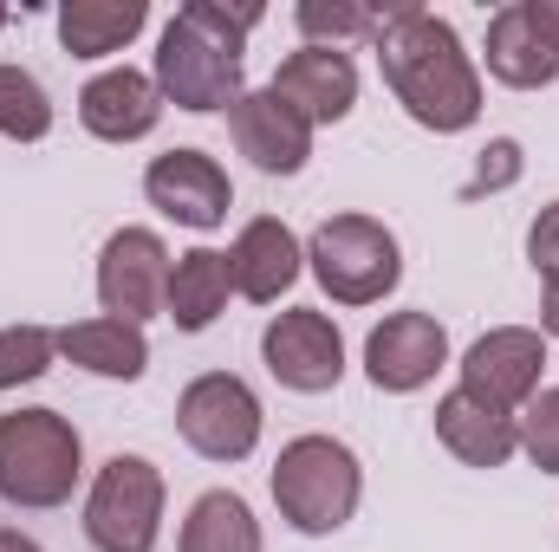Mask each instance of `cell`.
<instances>
[{
	"mask_svg": "<svg viewBox=\"0 0 559 552\" xmlns=\"http://www.w3.org/2000/svg\"><path fill=\"white\" fill-rule=\"evenodd\" d=\"M481 59H488V79H501L508 92H547V85H559V59L547 52V39L534 33V20H527L521 0H508L488 20Z\"/></svg>",
	"mask_w": 559,
	"mask_h": 552,
	"instance_id": "cell-18",
	"label": "cell"
},
{
	"mask_svg": "<svg viewBox=\"0 0 559 552\" xmlns=\"http://www.w3.org/2000/svg\"><path fill=\"white\" fill-rule=\"evenodd\" d=\"M527 267L547 286H559V202H547L534 215V228H527Z\"/></svg>",
	"mask_w": 559,
	"mask_h": 552,
	"instance_id": "cell-27",
	"label": "cell"
},
{
	"mask_svg": "<svg viewBox=\"0 0 559 552\" xmlns=\"http://www.w3.org/2000/svg\"><path fill=\"white\" fill-rule=\"evenodd\" d=\"M527 7V20H534V33L547 39V52L559 59V0H521Z\"/></svg>",
	"mask_w": 559,
	"mask_h": 552,
	"instance_id": "cell-29",
	"label": "cell"
},
{
	"mask_svg": "<svg viewBox=\"0 0 559 552\" xmlns=\"http://www.w3.org/2000/svg\"><path fill=\"white\" fill-rule=\"evenodd\" d=\"M293 26H299V46H338L345 52L352 39H378L384 7H371V0H299Z\"/></svg>",
	"mask_w": 559,
	"mask_h": 552,
	"instance_id": "cell-23",
	"label": "cell"
},
{
	"mask_svg": "<svg viewBox=\"0 0 559 552\" xmlns=\"http://www.w3.org/2000/svg\"><path fill=\"white\" fill-rule=\"evenodd\" d=\"M261 358H267V377H274L280 391L325 397L345 377V332L319 305H286L261 332Z\"/></svg>",
	"mask_w": 559,
	"mask_h": 552,
	"instance_id": "cell-8",
	"label": "cell"
},
{
	"mask_svg": "<svg viewBox=\"0 0 559 552\" xmlns=\"http://www.w3.org/2000/svg\"><path fill=\"white\" fill-rule=\"evenodd\" d=\"M267 488H274V507L293 533L325 540V533L352 527V514L365 501V468H358L352 442H338V435H293L280 448Z\"/></svg>",
	"mask_w": 559,
	"mask_h": 552,
	"instance_id": "cell-4",
	"label": "cell"
},
{
	"mask_svg": "<svg viewBox=\"0 0 559 552\" xmlns=\"http://www.w3.org/2000/svg\"><path fill=\"white\" fill-rule=\"evenodd\" d=\"M163 92L156 79L138 72V65H105L98 79H85L79 92V124L98 143H143L156 124H163Z\"/></svg>",
	"mask_w": 559,
	"mask_h": 552,
	"instance_id": "cell-15",
	"label": "cell"
},
{
	"mask_svg": "<svg viewBox=\"0 0 559 552\" xmlns=\"http://www.w3.org/2000/svg\"><path fill=\"white\" fill-rule=\"evenodd\" d=\"M169 481L150 455H111L85 488V540L98 552H156Z\"/></svg>",
	"mask_w": 559,
	"mask_h": 552,
	"instance_id": "cell-6",
	"label": "cell"
},
{
	"mask_svg": "<svg viewBox=\"0 0 559 552\" xmlns=\"http://www.w3.org/2000/svg\"><path fill=\"white\" fill-rule=\"evenodd\" d=\"M228 292H235L228 254L189 248V254H176V267H169V305H163V319H176V332H209V325L228 312Z\"/></svg>",
	"mask_w": 559,
	"mask_h": 552,
	"instance_id": "cell-21",
	"label": "cell"
},
{
	"mask_svg": "<svg viewBox=\"0 0 559 552\" xmlns=\"http://www.w3.org/2000/svg\"><path fill=\"white\" fill-rule=\"evenodd\" d=\"M521 176V143L514 137H495L488 149H481V176L468 182V195H481V189H508Z\"/></svg>",
	"mask_w": 559,
	"mask_h": 552,
	"instance_id": "cell-28",
	"label": "cell"
},
{
	"mask_svg": "<svg viewBox=\"0 0 559 552\" xmlns=\"http://www.w3.org/2000/svg\"><path fill=\"white\" fill-rule=\"evenodd\" d=\"M299 274H306V248H299V235H293L280 215L241 221V235H235V248H228V279H235L241 299L274 305L280 292H293Z\"/></svg>",
	"mask_w": 559,
	"mask_h": 552,
	"instance_id": "cell-16",
	"label": "cell"
},
{
	"mask_svg": "<svg viewBox=\"0 0 559 552\" xmlns=\"http://www.w3.org/2000/svg\"><path fill=\"white\" fill-rule=\"evenodd\" d=\"M59 358V332L52 325H0V391H20V384H39Z\"/></svg>",
	"mask_w": 559,
	"mask_h": 552,
	"instance_id": "cell-25",
	"label": "cell"
},
{
	"mask_svg": "<svg viewBox=\"0 0 559 552\" xmlns=\"http://www.w3.org/2000/svg\"><path fill=\"white\" fill-rule=\"evenodd\" d=\"M378 72L391 85V98L404 105V118L436 131V137H462L481 118V65L462 46V33L429 13V7H384V26L371 39Z\"/></svg>",
	"mask_w": 559,
	"mask_h": 552,
	"instance_id": "cell-1",
	"label": "cell"
},
{
	"mask_svg": "<svg viewBox=\"0 0 559 552\" xmlns=\"http://www.w3.org/2000/svg\"><path fill=\"white\" fill-rule=\"evenodd\" d=\"M540 338H559V286H547L540 299Z\"/></svg>",
	"mask_w": 559,
	"mask_h": 552,
	"instance_id": "cell-30",
	"label": "cell"
},
{
	"mask_svg": "<svg viewBox=\"0 0 559 552\" xmlns=\"http://www.w3.org/2000/svg\"><path fill=\"white\" fill-rule=\"evenodd\" d=\"M0 137H13V143L52 137V98H46V85L26 65H7V59H0Z\"/></svg>",
	"mask_w": 559,
	"mask_h": 552,
	"instance_id": "cell-24",
	"label": "cell"
},
{
	"mask_svg": "<svg viewBox=\"0 0 559 552\" xmlns=\"http://www.w3.org/2000/svg\"><path fill=\"white\" fill-rule=\"evenodd\" d=\"M442 364H449V332L436 312H384V325H371L365 338V377L384 397H411L436 384Z\"/></svg>",
	"mask_w": 559,
	"mask_h": 552,
	"instance_id": "cell-12",
	"label": "cell"
},
{
	"mask_svg": "<svg viewBox=\"0 0 559 552\" xmlns=\"http://www.w3.org/2000/svg\"><path fill=\"white\" fill-rule=\"evenodd\" d=\"M169 248L156 228H118L105 248H98V305L105 319H124V325H143V319H163L169 305Z\"/></svg>",
	"mask_w": 559,
	"mask_h": 552,
	"instance_id": "cell-11",
	"label": "cell"
},
{
	"mask_svg": "<svg viewBox=\"0 0 559 552\" xmlns=\"http://www.w3.org/2000/svg\"><path fill=\"white\" fill-rule=\"evenodd\" d=\"M455 371H462L455 391H468L475 404H488V410H501V416H521L540 397L547 338H540L534 325H495V332H481V338L462 351Z\"/></svg>",
	"mask_w": 559,
	"mask_h": 552,
	"instance_id": "cell-9",
	"label": "cell"
},
{
	"mask_svg": "<svg viewBox=\"0 0 559 552\" xmlns=\"http://www.w3.org/2000/svg\"><path fill=\"white\" fill-rule=\"evenodd\" d=\"M228 137H235V149H241L261 176H299V169L312 163V124H306L293 105H280L267 85L235 98Z\"/></svg>",
	"mask_w": 559,
	"mask_h": 552,
	"instance_id": "cell-14",
	"label": "cell"
},
{
	"mask_svg": "<svg viewBox=\"0 0 559 552\" xmlns=\"http://www.w3.org/2000/svg\"><path fill=\"white\" fill-rule=\"evenodd\" d=\"M436 442H442L462 468H508V461L521 455V429H514V416L475 404L468 391H449V397L436 404Z\"/></svg>",
	"mask_w": 559,
	"mask_h": 552,
	"instance_id": "cell-17",
	"label": "cell"
},
{
	"mask_svg": "<svg viewBox=\"0 0 559 552\" xmlns=\"http://www.w3.org/2000/svg\"><path fill=\"white\" fill-rule=\"evenodd\" d=\"M0 26H7V7H0Z\"/></svg>",
	"mask_w": 559,
	"mask_h": 552,
	"instance_id": "cell-32",
	"label": "cell"
},
{
	"mask_svg": "<svg viewBox=\"0 0 559 552\" xmlns=\"http://www.w3.org/2000/svg\"><path fill=\"white\" fill-rule=\"evenodd\" d=\"M52 26L72 59H111L150 26V0H59Z\"/></svg>",
	"mask_w": 559,
	"mask_h": 552,
	"instance_id": "cell-20",
	"label": "cell"
},
{
	"mask_svg": "<svg viewBox=\"0 0 559 552\" xmlns=\"http://www.w3.org/2000/svg\"><path fill=\"white\" fill-rule=\"evenodd\" d=\"M143 195H150V208L163 221H176L189 235H215L228 221V208H235V182H228V169L209 149H163V156H150Z\"/></svg>",
	"mask_w": 559,
	"mask_h": 552,
	"instance_id": "cell-10",
	"label": "cell"
},
{
	"mask_svg": "<svg viewBox=\"0 0 559 552\" xmlns=\"http://www.w3.org/2000/svg\"><path fill=\"white\" fill-rule=\"evenodd\" d=\"M176 552H261V520L235 488H209L189 501Z\"/></svg>",
	"mask_w": 559,
	"mask_h": 552,
	"instance_id": "cell-22",
	"label": "cell"
},
{
	"mask_svg": "<svg viewBox=\"0 0 559 552\" xmlns=\"http://www.w3.org/2000/svg\"><path fill=\"white\" fill-rule=\"evenodd\" d=\"M306 267L332 305H378L404 279V248L378 215H325L306 241Z\"/></svg>",
	"mask_w": 559,
	"mask_h": 552,
	"instance_id": "cell-5",
	"label": "cell"
},
{
	"mask_svg": "<svg viewBox=\"0 0 559 552\" xmlns=\"http://www.w3.org/2000/svg\"><path fill=\"white\" fill-rule=\"evenodd\" d=\"M85 481V435L59 410H7L0 416V501L26 514H52Z\"/></svg>",
	"mask_w": 559,
	"mask_h": 552,
	"instance_id": "cell-3",
	"label": "cell"
},
{
	"mask_svg": "<svg viewBox=\"0 0 559 552\" xmlns=\"http://www.w3.org/2000/svg\"><path fill=\"white\" fill-rule=\"evenodd\" d=\"M59 358L92 371V377H111V384H138L150 371V338L143 325H124V319H79V325H59Z\"/></svg>",
	"mask_w": 559,
	"mask_h": 552,
	"instance_id": "cell-19",
	"label": "cell"
},
{
	"mask_svg": "<svg viewBox=\"0 0 559 552\" xmlns=\"http://www.w3.org/2000/svg\"><path fill=\"white\" fill-rule=\"evenodd\" d=\"M261 429H267L261 397H254V384L235 377V371H202V377H189L182 397H176V435H182L202 461H248V455L261 448Z\"/></svg>",
	"mask_w": 559,
	"mask_h": 552,
	"instance_id": "cell-7",
	"label": "cell"
},
{
	"mask_svg": "<svg viewBox=\"0 0 559 552\" xmlns=\"http://www.w3.org/2000/svg\"><path fill=\"white\" fill-rule=\"evenodd\" d=\"M267 92H274L280 105H293L312 131L319 124H345L358 111V65L338 46H299V52H286L274 65Z\"/></svg>",
	"mask_w": 559,
	"mask_h": 552,
	"instance_id": "cell-13",
	"label": "cell"
},
{
	"mask_svg": "<svg viewBox=\"0 0 559 552\" xmlns=\"http://www.w3.org/2000/svg\"><path fill=\"white\" fill-rule=\"evenodd\" d=\"M267 20V7H228V0H189L176 7V20L156 39V92L163 105L189 111V118H215L235 111V98L248 92V33Z\"/></svg>",
	"mask_w": 559,
	"mask_h": 552,
	"instance_id": "cell-2",
	"label": "cell"
},
{
	"mask_svg": "<svg viewBox=\"0 0 559 552\" xmlns=\"http://www.w3.org/2000/svg\"><path fill=\"white\" fill-rule=\"evenodd\" d=\"M514 429H521V455H527L540 475H559V384L540 391L527 410L514 416Z\"/></svg>",
	"mask_w": 559,
	"mask_h": 552,
	"instance_id": "cell-26",
	"label": "cell"
},
{
	"mask_svg": "<svg viewBox=\"0 0 559 552\" xmlns=\"http://www.w3.org/2000/svg\"><path fill=\"white\" fill-rule=\"evenodd\" d=\"M0 552H46L33 533H20V527H0Z\"/></svg>",
	"mask_w": 559,
	"mask_h": 552,
	"instance_id": "cell-31",
	"label": "cell"
}]
</instances>
